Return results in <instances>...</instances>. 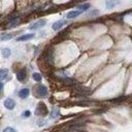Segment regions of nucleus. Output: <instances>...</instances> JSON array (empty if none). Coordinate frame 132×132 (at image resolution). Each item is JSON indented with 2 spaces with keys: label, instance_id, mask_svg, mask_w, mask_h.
Listing matches in <instances>:
<instances>
[{
  "label": "nucleus",
  "instance_id": "obj_18",
  "mask_svg": "<svg viewBox=\"0 0 132 132\" xmlns=\"http://www.w3.org/2000/svg\"><path fill=\"white\" fill-rule=\"evenodd\" d=\"M46 124H47V122H46V121H44V120H42V119H41V120H39V121L37 122V125H38L39 127L44 126V125H46Z\"/></svg>",
  "mask_w": 132,
  "mask_h": 132
},
{
  "label": "nucleus",
  "instance_id": "obj_8",
  "mask_svg": "<svg viewBox=\"0 0 132 132\" xmlns=\"http://www.w3.org/2000/svg\"><path fill=\"white\" fill-rule=\"evenodd\" d=\"M81 13H82V11H81V10H78V9L71 10V11H69V12L66 14V18H67V19H75V18H77L78 15H80Z\"/></svg>",
  "mask_w": 132,
  "mask_h": 132
},
{
  "label": "nucleus",
  "instance_id": "obj_1",
  "mask_svg": "<svg viewBox=\"0 0 132 132\" xmlns=\"http://www.w3.org/2000/svg\"><path fill=\"white\" fill-rule=\"evenodd\" d=\"M34 92H35L36 96H37V97H40V98L46 97V96H47V93H48L47 88H46L44 85H38V86H36Z\"/></svg>",
  "mask_w": 132,
  "mask_h": 132
},
{
  "label": "nucleus",
  "instance_id": "obj_17",
  "mask_svg": "<svg viewBox=\"0 0 132 132\" xmlns=\"http://www.w3.org/2000/svg\"><path fill=\"white\" fill-rule=\"evenodd\" d=\"M30 116H31V111H30V110H28V109H27V110H25V111L22 113V117H23V118H29Z\"/></svg>",
  "mask_w": 132,
  "mask_h": 132
},
{
  "label": "nucleus",
  "instance_id": "obj_20",
  "mask_svg": "<svg viewBox=\"0 0 132 132\" xmlns=\"http://www.w3.org/2000/svg\"><path fill=\"white\" fill-rule=\"evenodd\" d=\"M99 13V11L97 10V9H94V10H92V11H90V13H89V15H91V16H94V15H97Z\"/></svg>",
  "mask_w": 132,
  "mask_h": 132
},
{
  "label": "nucleus",
  "instance_id": "obj_21",
  "mask_svg": "<svg viewBox=\"0 0 132 132\" xmlns=\"http://www.w3.org/2000/svg\"><path fill=\"white\" fill-rule=\"evenodd\" d=\"M3 87H4V85H3V82H1V81H0V91H1L2 89H3Z\"/></svg>",
  "mask_w": 132,
  "mask_h": 132
},
{
  "label": "nucleus",
  "instance_id": "obj_12",
  "mask_svg": "<svg viewBox=\"0 0 132 132\" xmlns=\"http://www.w3.org/2000/svg\"><path fill=\"white\" fill-rule=\"evenodd\" d=\"M12 37H13V34L5 33V34H2V35L0 36V40H2V41H7V40H10Z\"/></svg>",
  "mask_w": 132,
  "mask_h": 132
},
{
  "label": "nucleus",
  "instance_id": "obj_15",
  "mask_svg": "<svg viewBox=\"0 0 132 132\" xmlns=\"http://www.w3.org/2000/svg\"><path fill=\"white\" fill-rule=\"evenodd\" d=\"M59 114H60V110H59V108H53V109L51 110V112H50V116H51V118H53V119L57 118Z\"/></svg>",
  "mask_w": 132,
  "mask_h": 132
},
{
  "label": "nucleus",
  "instance_id": "obj_13",
  "mask_svg": "<svg viewBox=\"0 0 132 132\" xmlns=\"http://www.w3.org/2000/svg\"><path fill=\"white\" fill-rule=\"evenodd\" d=\"M90 7H91V4H90V3H84V4H80V5L77 6L78 10H81V11H86V10H88Z\"/></svg>",
  "mask_w": 132,
  "mask_h": 132
},
{
  "label": "nucleus",
  "instance_id": "obj_16",
  "mask_svg": "<svg viewBox=\"0 0 132 132\" xmlns=\"http://www.w3.org/2000/svg\"><path fill=\"white\" fill-rule=\"evenodd\" d=\"M32 77H33V79H34L35 81H41V79H42L41 74H40V73H38V72H33Z\"/></svg>",
  "mask_w": 132,
  "mask_h": 132
},
{
  "label": "nucleus",
  "instance_id": "obj_7",
  "mask_svg": "<svg viewBox=\"0 0 132 132\" xmlns=\"http://www.w3.org/2000/svg\"><path fill=\"white\" fill-rule=\"evenodd\" d=\"M35 37V34L34 33H28V34H24V35H21L16 38V41H27V40H30L32 38Z\"/></svg>",
  "mask_w": 132,
  "mask_h": 132
},
{
  "label": "nucleus",
  "instance_id": "obj_4",
  "mask_svg": "<svg viewBox=\"0 0 132 132\" xmlns=\"http://www.w3.org/2000/svg\"><path fill=\"white\" fill-rule=\"evenodd\" d=\"M3 105L6 109L8 110H12L14 107H15V101L12 99V98H6L3 102Z\"/></svg>",
  "mask_w": 132,
  "mask_h": 132
},
{
  "label": "nucleus",
  "instance_id": "obj_2",
  "mask_svg": "<svg viewBox=\"0 0 132 132\" xmlns=\"http://www.w3.org/2000/svg\"><path fill=\"white\" fill-rule=\"evenodd\" d=\"M36 116H45L47 113V109H46V106L44 105V103H39L35 109V112H34Z\"/></svg>",
  "mask_w": 132,
  "mask_h": 132
},
{
  "label": "nucleus",
  "instance_id": "obj_5",
  "mask_svg": "<svg viewBox=\"0 0 132 132\" xmlns=\"http://www.w3.org/2000/svg\"><path fill=\"white\" fill-rule=\"evenodd\" d=\"M66 24H67V21H65V20H60V21L55 22V23L52 25V28H53V30L58 31V30L62 29V27H63V26H65Z\"/></svg>",
  "mask_w": 132,
  "mask_h": 132
},
{
  "label": "nucleus",
  "instance_id": "obj_10",
  "mask_svg": "<svg viewBox=\"0 0 132 132\" xmlns=\"http://www.w3.org/2000/svg\"><path fill=\"white\" fill-rule=\"evenodd\" d=\"M26 77H27V71L25 69H22V70L18 71V73H16V79L19 81H24L26 79Z\"/></svg>",
  "mask_w": 132,
  "mask_h": 132
},
{
  "label": "nucleus",
  "instance_id": "obj_3",
  "mask_svg": "<svg viewBox=\"0 0 132 132\" xmlns=\"http://www.w3.org/2000/svg\"><path fill=\"white\" fill-rule=\"evenodd\" d=\"M45 24H46V21L45 20H39V21L31 24L30 27H29V29L30 30H38V29L42 28L43 26H45Z\"/></svg>",
  "mask_w": 132,
  "mask_h": 132
},
{
  "label": "nucleus",
  "instance_id": "obj_19",
  "mask_svg": "<svg viewBox=\"0 0 132 132\" xmlns=\"http://www.w3.org/2000/svg\"><path fill=\"white\" fill-rule=\"evenodd\" d=\"M3 132H16V130L14 128H12V127H7V128H5L3 130Z\"/></svg>",
  "mask_w": 132,
  "mask_h": 132
},
{
  "label": "nucleus",
  "instance_id": "obj_9",
  "mask_svg": "<svg viewBox=\"0 0 132 132\" xmlns=\"http://www.w3.org/2000/svg\"><path fill=\"white\" fill-rule=\"evenodd\" d=\"M120 0H106L105 1V7L107 9H111L114 6H117L118 4H120Z\"/></svg>",
  "mask_w": 132,
  "mask_h": 132
},
{
  "label": "nucleus",
  "instance_id": "obj_14",
  "mask_svg": "<svg viewBox=\"0 0 132 132\" xmlns=\"http://www.w3.org/2000/svg\"><path fill=\"white\" fill-rule=\"evenodd\" d=\"M1 54H2L3 58H8V57H10V55H11V51H10L9 48L5 47V48H2Z\"/></svg>",
  "mask_w": 132,
  "mask_h": 132
},
{
  "label": "nucleus",
  "instance_id": "obj_6",
  "mask_svg": "<svg viewBox=\"0 0 132 132\" xmlns=\"http://www.w3.org/2000/svg\"><path fill=\"white\" fill-rule=\"evenodd\" d=\"M29 95H30V90H29L28 88H23V89H21V90L19 91V93H18V96H19L21 99H26V98L29 97Z\"/></svg>",
  "mask_w": 132,
  "mask_h": 132
},
{
  "label": "nucleus",
  "instance_id": "obj_11",
  "mask_svg": "<svg viewBox=\"0 0 132 132\" xmlns=\"http://www.w3.org/2000/svg\"><path fill=\"white\" fill-rule=\"evenodd\" d=\"M7 75H8V69H6V68L0 69V80L5 79L7 77Z\"/></svg>",
  "mask_w": 132,
  "mask_h": 132
}]
</instances>
